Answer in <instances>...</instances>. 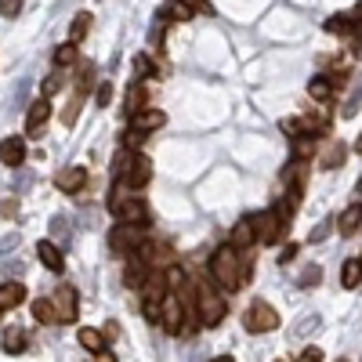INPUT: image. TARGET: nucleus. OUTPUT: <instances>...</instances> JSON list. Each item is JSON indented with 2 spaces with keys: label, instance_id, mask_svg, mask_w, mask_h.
I'll return each instance as SVG.
<instances>
[{
  "label": "nucleus",
  "instance_id": "f257e3e1",
  "mask_svg": "<svg viewBox=\"0 0 362 362\" xmlns=\"http://www.w3.org/2000/svg\"><path fill=\"white\" fill-rule=\"evenodd\" d=\"M210 276H214L221 293H235L243 286V261H239V250L232 243L214 250V257H210Z\"/></svg>",
  "mask_w": 362,
  "mask_h": 362
},
{
  "label": "nucleus",
  "instance_id": "f03ea898",
  "mask_svg": "<svg viewBox=\"0 0 362 362\" xmlns=\"http://www.w3.org/2000/svg\"><path fill=\"white\" fill-rule=\"evenodd\" d=\"M112 170H116V177L124 181L127 189H134V192L145 189L148 177H153V163H148L145 156H138L134 148H124V153L116 156V167H112Z\"/></svg>",
  "mask_w": 362,
  "mask_h": 362
},
{
  "label": "nucleus",
  "instance_id": "7ed1b4c3",
  "mask_svg": "<svg viewBox=\"0 0 362 362\" xmlns=\"http://www.w3.org/2000/svg\"><path fill=\"white\" fill-rule=\"evenodd\" d=\"M141 243H145V225L119 221V225L109 232V250H112L116 257H131V254H138Z\"/></svg>",
  "mask_w": 362,
  "mask_h": 362
},
{
  "label": "nucleus",
  "instance_id": "20e7f679",
  "mask_svg": "<svg viewBox=\"0 0 362 362\" xmlns=\"http://www.w3.org/2000/svg\"><path fill=\"white\" fill-rule=\"evenodd\" d=\"M243 326L250 334H268V329L279 326V312L268 305V300H250L247 312H243Z\"/></svg>",
  "mask_w": 362,
  "mask_h": 362
},
{
  "label": "nucleus",
  "instance_id": "39448f33",
  "mask_svg": "<svg viewBox=\"0 0 362 362\" xmlns=\"http://www.w3.org/2000/svg\"><path fill=\"white\" fill-rule=\"evenodd\" d=\"M109 210L119 218V221H131V225H145L148 221V210L141 203V196H127V192H116L109 199Z\"/></svg>",
  "mask_w": 362,
  "mask_h": 362
},
{
  "label": "nucleus",
  "instance_id": "423d86ee",
  "mask_svg": "<svg viewBox=\"0 0 362 362\" xmlns=\"http://www.w3.org/2000/svg\"><path fill=\"white\" fill-rule=\"evenodd\" d=\"M225 297L218 290H210L206 283H199V322L203 326H218L225 319Z\"/></svg>",
  "mask_w": 362,
  "mask_h": 362
},
{
  "label": "nucleus",
  "instance_id": "0eeeda50",
  "mask_svg": "<svg viewBox=\"0 0 362 362\" xmlns=\"http://www.w3.org/2000/svg\"><path fill=\"white\" fill-rule=\"evenodd\" d=\"M185 319H189V308H185V300H181V293L167 290V297H163V326H167V334H181V329H185Z\"/></svg>",
  "mask_w": 362,
  "mask_h": 362
},
{
  "label": "nucleus",
  "instance_id": "6e6552de",
  "mask_svg": "<svg viewBox=\"0 0 362 362\" xmlns=\"http://www.w3.org/2000/svg\"><path fill=\"white\" fill-rule=\"evenodd\" d=\"M254 232H257V243H276L286 232V225L279 221L276 210H261V214H254Z\"/></svg>",
  "mask_w": 362,
  "mask_h": 362
},
{
  "label": "nucleus",
  "instance_id": "1a4fd4ad",
  "mask_svg": "<svg viewBox=\"0 0 362 362\" xmlns=\"http://www.w3.org/2000/svg\"><path fill=\"white\" fill-rule=\"evenodd\" d=\"M163 124H167V112H163V109H141V112L131 116V127H127V131L148 134V131H160Z\"/></svg>",
  "mask_w": 362,
  "mask_h": 362
},
{
  "label": "nucleus",
  "instance_id": "9d476101",
  "mask_svg": "<svg viewBox=\"0 0 362 362\" xmlns=\"http://www.w3.org/2000/svg\"><path fill=\"white\" fill-rule=\"evenodd\" d=\"M51 300H54V308H58V322H73V319H76V312H80V308H76V290H73L69 283L58 286Z\"/></svg>",
  "mask_w": 362,
  "mask_h": 362
},
{
  "label": "nucleus",
  "instance_id": "9b49d317",
  "mask_svg": "<svg viewBox=\"0 0 362 362\" xmlns=\"http://www.w3.org/2000/svg\"><path fill=\"white\" fill-rule=\"evenodd\" d=\"M54 185L62 189V192H69V196H76L87 185V167H62V170L54 174Z\"/></svg>",
  "mask_w": 362,
  "mask_h": 362
},
{
  "label": "nucleus",
  "instance_id": "f8f14e48",
  "mask_svg": "<svg viewBox=\"0 0 362 362\" xmlns=\"http://www.w3.org/2000/svg\"><path fill=\"white\" fill-rule=\"evenodd\" d=\"M47 116H51V102H47V98H37L33 105L25 109V134H29V138H37L40 127L47 124Z\"/></svg>",
  "mask_w": 362,
  "mask_h": 362
},
{
  "label": "nucleus",
  "instance_id": "ddd939ff",
  "mask_svg": "<svg viewBox=\"0 0 362 362\" xmlns=\"http://www.w3.org/2000/svg\"><path fill=\"white\" fill-rule=\"evenodd\" d=\"M326 29H329V33H337V37H351L355 44L362 37V22H355V15H329Z\"/></svg>",
  "mask_w": 362,
  "mask_h": 362
},
{
  "label": "nucleus",
  "instance_id": "4468645a",
  "mask_svg": "<svg viewBox=\"0 0 362 362\" xmlns=\"http://www.w3.org/2000/svg\"><path fill=\"white\" fill-rule=\"evenodd\" d=\"M0 163H4V167H22L25 163V141L18 134L0 141Z\"/></svg>",
  "mask_w": 362,
  "mask_h": 362
},
{
  "label": "nucleus",
  "instance_id": "2eb2a0df",
  "mask_svg": "<svg viewBox=\"0 0 362 362\" xmlns=\"http://www.w3.org/2000/svg\"><path fill=\"white\" fill-rule=\"evenodd\" d=\"M254 239H257V232H254V218H243V221H235V228H232V235H228V243H232L235 250H250V247H254Z\"/></svg>",
  "mask_w": 362,
  "mask_h": 362
},
{
  "label": "nucleus",
  "instance_id": "dca6fc26",
  "mask_svg": "<svg viewBox=\"0 0 362 362\" xmlns=\"http://www.w3.org/2000/svg\"><path fill=\"white\" fill-rule=\"evenodd\" d=\"M37 254H40V264L44 268H51V272H62L66 268V257H62V250H58L51 239H40L37 243Z\"/></svg>",
  "mask_w": 362,
  "mask_h": 362
},
{
  "label": "nucleus",
  "instance_id": "f3484780",
  "mask_svg": "<svg viewBox=\"0 0 362 362\" xmlns=\"http://www.w3.org/2000/svg\"><path fill=\"white\" fill-rule=\"evenodd\" d=\"M167 272H148V279H145V286H141V293H145V300H163L167 297Z\"/></svg>",
  "mask_w": 362,
  "mask_h": 362
},
{
  "label": "nucleus",
  "instance_id": "a211bd4d",
  "mask_svg": "<svg viewBox=\"0 0 362 362\" xmlns=\"http://www.w3.org/2000/svg\"><path fill=\"white\" fill-rule=\"evenodd\" d=\"M25 348H29V334H25L22 326H8L4 329V351L8 355H22Z\"/></svg>",
  "mask_w": 362,
  "mask_h": 362
},
{
  "label": "nucleus",
  "instance_id": "6ab92c4d",
  "mask_svg": "<svg viewBox=\"0 0 362 362\" xmlns=\"http://www.w3.org/2000/svg\"><path fill=\"white\" fill-rule=\"evenodd\" d=\"M344 156H348L344 141H329V145H326V153L319 156V167H322V170H337V167L344 163Z\"/></svg>",
  "mask_w": 362,
  "mask_h": 362
},
{
  "label": "nucleus",
  "instance_id": "aec40b11",
  "mask_svg": "<svg viewBox=\"0 0 362 362\" xmlns=\"http://www.w3.org/2000/svg\"><path fill=\"white\" fill-rule=\"evenodd\" d=\"M334 90H337L334 76H312V80H308V95H312L315 102H329V98H334Z\"/></svg>",
  "mask_w": 362,
  "mask_h": 362
},
{
  "label": "nucleus",
  "instance_id": "412c9836",
  "mask_svg": "<svg viewBox=\"0 0 362 362\" xmlns=\"http://www.w3.org/2000/svg\"><path fill=\"white\" fill-rule=\"evenodd\" d=\"M145 279H148V261L134 257V261L127 264V272H124V283H127L131 290H141V286H145Z\"/></svg>",
  "mask_w": 362,
  "mask_h": 362
},
{
  "label": "nucleus",
  "instance_id": "4be33fe9",
  "mask_svg": "<svg viewBox=\"0 0 362 362\" xmlns=\"http://www.w3.org/2000/svg\"><path fill=\"white\" fill-rule=\"evenodd\" d=\"M358 225H362V203H351L344 214L337 218V228H341V235H355Z\"/></svg>",
  "mask_w": 362,
  "mask_h": 362
},
{
  "label": "nucleus",
  "instance_id": "5701e85b",
  "mask_svg": "<svg viewBox=\"0 0 362 362\" xmlns=\"http://www.w3.org/2000/svg\"><path fill=\"white\" fill-rule=\"evenodd\" d=\"M22 297H25V286L22 283H0V312L22 305Z\"/></svg>",
  "mask_w": 362,
  "mask_h": 362
},
{
  "label": "nucleus",
  "instance_id": "b1692460",
  "mask_svg": "<svg viewBox=\"0 0 362 362\" xmlns=\"http://www.w3.org/2000/svg\"><path fill=\"white\" fill-rule=\"evenodd\" d=\"M362 283V257H348L344 268H341V286L344 290H355Z\"/></svg>",
  "mask_w": 362,
  "mask_h": 362
},
{
  "label": "nucleus",
  "instance_id": "393cba45",
  "mask_svg": "<svg viewBox=\"0 0 362 362\" xmlns=\"http://www.w3.org/2000/svg\"><path fill=\"white\" fill-rule=\"evenodd\" d=\"M76 341H80V348L95 351V355H98V351H105V334H102V329H95V326H83Z\"/></svg>",
  "mask_w": 362,
  "mask_h": 362
},
{
  "label": "nucleus",
  "instance_id": "a878e982",
  "mask_svg": "<svg viewBox=\"0 0 362 362\" xmlns=\"http://www.w3.org/2000/svg\"><path fill=\"white\" fill-rule=\"evenodd\" d=\"M141 109H145V83H138V80H134V83L127 87L124 112H127V116H134V112H141Z\"/></svg>",
  "mask_w": 362,
  "mask_h": 362
},
{
  "label": "nucleus",
  "instance_id": "bb28decb",
  "mask_svg": "<svg viewBox=\"0 0 362 362\" xmlns=\"http://www.w3.org/2000/svg\"><path fill=\"white\" fill-rule=\"evenodd\" d=\"M51 58H54V66H58V69H69V66H76V58H80V51H76V44L69 40V44H58Z\"/></svg>",
  "mask_w": 362,
  "mask_h": 362
},
{
  "label": "nucleus",
  "instance_id": "cd10ccee",
  "mask_svg": "<svg viewBox=\"0 0 362 362\" xmlns=\"http://www.w3.org/2000/svg\"><path fill=\"white\" fill-rule=\"evenodd\" d=\"M163 15H167V18H174V22H189V18L196 15V8L189 4V0H167Z\"/></svg>",
  "mask_w": 362,
  "mask_h": 362
},
{
  "label": "nucleus",
  "instance_id": "c85d7f7f",
  "mask_svg": "<svg viewBox=\"0 0 362 362\" xmlns=\"http://www.w3.org/2000/svg\"><path fill=\"white\" fill-rule=\"evenodd\" d=\"M33 315H37V322H44V326L58 322V308H54V300H51V297L33 300Z\"/></svg>",
  "mask_w": 362,
  "mask_h": 362
},
{
  "label": "nucleus",
  "instance_id": "c756f323",
  "mask_svg": "<svg viewBox=\"0 0 362 362\" xmlns=\"http://www.w3.org/2000/svg\"><path fill=\"white\" fill-rule=\"evenodd\" d=\"M293 141V160L305 163L312 153H315V134H300V138H290Z\"/></svg>",
  "mask_w": 362,
  "mask_h": 362
},
{
  "label": "nucleus",
  "instance_id": "7c9ffc66",
  "mask_svg": "<svg viewBox=\"0 0 362 362\" xmlns=\"http://www.w3.org/2000/svg\"><path fill=\"white\" fill-rule=\"evenodd\" d=\"M90 87H95V66H83V69H80V76H76V87H73V95L87 98V95H90Z\"/></svg>",
  "mask_w": 362,
  "mask_h": 362
},
{
  "label": "nucleus",
  "instance_id": "2f4dec72",
  "mask_svg": "<svg viewBox=\"0 0 362 362\" xmlns=\"http://www.w3.org/2000/svg\"><path fill=\"white\" fill-rule=\"evenodd\" d=\"M87 29H90V15H83V11H80V15L73 18V25H69V40H73V44H80V40L87 37Z\"/></svg>",
  "mask_w": 362,
  "mask_h": 362
},
{
  "label": "nucleus",
  "instance_id": "473e14b6",
  "mask_svg": "<svg viewBox=\"0 0 362 362\" xmlns=\"http://www.w3.org/2000/svg\"><path fill=\"white\" fill-rule=\"evenodd\" d=\"M322 279V268L319 264H308L305 272H300V276H297V286H305V290H312L315 283Z\"/></svg>",
  "mask_w": 362,
  "mask_h": 362
},
{
  "label": "nucleus",
  "instance_id": "72a5a7b5",
  "mask_svg": "<svg viewBox=\"0 0 362 362\" xmlns=\"http://www.w3.org/2000/svg\"><path fill=\"white\" fill-rule=\"evenodd\" d=\"M185 283H189L185 268H181V264H170V268H167V286H170V290H181Z\"/></svg>",
  "mask_w": 362,
  "mask_h": 362
},
{
  "label": "nucleus",
  "instance_id": "f704fd0d",
  "mask_svg": "<svg viewBox=\"0 0 362 362\" xmlns=\"http://www.w3.org/2000/svg\"><path fill=\"white\" fill-rule=\"evenodd\" d=\"M279 127H283V134H290V138H300V134H308V131H305V124H300V119H283Z\"/></svg>",
  "mask_w": 362,
  "mask_h": 362
},
{
  "label": "nucleus",
  "instance_id": "c9c22d12",
  "mask_svg": "<svg viewBox=\"0 0 362 362\" xmlns=\"http://www.w3.org/2000/svg\"><path fill=\"white\" fill-rule=\"evenodd\" d=\"M293 362H322V351H319L315 344H312V348H300Z\"/></svg>",
  "mask_w": 362,
  "mask_h": 362
},
{
  "label": "nucleus",
  "instance_id": "e433bc0d",
  "mask_svg": "<svg viewBox=\"0 0 362 362\" xmlns=\"http://www.w3.org/2000/svg\"><path fill=\"white\" fill-rule=\"evenodd\" d=\"M58 90H62V76H58V73H51V76L44 80V98L58 95Z\"/></svg>",
  "mask_w": 362,
  "mask_h": 362
},
{
  "label": "nucleus",
  "instance_id": "4c0bfd02",
  "mask_svg": "<svg viewBox=\"0 0 362 362\" xmlns=\"http://www.w3.org/2000/svg\"><path fill=\"white\" fill-rule=\"evenodd\" d=\"M134 73H138V80L153 73V62H148V54H134Z\"/></svg>",
  "mask_w": 362,
  "mask_h": 362
},
{
  "label": "nucleus",
  "instance_id": "58836bf2",
  "mask_svg": "<svg viewBox=\"0 0 362 362\" xmlns=\"http://www.w3.org/2000/svg\"><path fill=\"white\" fill-rule=\"evenodd\" d=\"M22 11V0H0V15L4 18H15Z\"/></svg>",
  "mask_w": 362,
  "mask_h": 362
},
{
  "label": "nucleus",
  "instance_id": "ea45409f",
  "mask_svg": "<svg viewBox=\"0 0 362 362\" xmlns=\"http://www.w3.org/2000/svg\"><path fill=\"white\" fill-rule=\"evenodd\" d=\"M95 102H98L102 109L112 102V83H109V80H105V83H98V95H95Z\"/></svg>",
  "mask_w": 362,
  "mask_h": 362
},
{
  "label": "nucleus",
  "instance_id": "a19ab883",
  "mask_svg": "<svg viewBox=\"0 0 362 362\" xmlns=\"http://www.w3.org/2000/svg\"><path fill=\"white\" fill-rule=\"evenodd\" d=\"M334 225H337V221H322V225L312 232V243H322V239H326L329 232H334Z\"/></svg>",
  "mask_w": 362,
  "mask_h": 362
},
{
  "label": "nucleus",
  "instance_id": "79ce46f5",
  "mask_svg": "<svg viewBox=\"0 0 362 362\" xmlns=\"http://www.w3.org/2000/svg\"><path fill=\"white\" fill-rule=\"evenodd\" d=\"M319 326V315H312V319H300L297 322V334H308V329H315Z\"/></svg>",
  "mask_w": 362,
  "mask_h": 362
},
{
  "label": "nucleus",
  "instance_id": "37998d69",
  "mask_svg": "<svg viewBox=\"0 0 362 362\" xmlns=\"http://www.w3.org/2000/svg\"><path fill=\"white\" fill-rule=\"evenodd\" d=\"M293 257H297V247H293V243H286V247H283V254H279V264H286V261H293Z\"/></svg>",
  "mask_w": 362,
  "mask_h": 362
},
{
  "label": "nucleus",
  "instance_id": "c03bdc74",
  "mask_svg": "<svg viewBox=\"0 0 362 362\" xmlns=\"http://www.w3.org/2000/svg\"><path fill=\"white\" fill-rule=\"evenodd\" d=\"M15 247H18V235H4V239H0V250H4V254L15 250Z\"/></svg>",
  "mask_w": 362,
  "mask_h": 362
},
{
  "label": "nucleus",
  "instance_id": "a18cd8bd",
  "mask_svg": "<svg viewBox=\"0 0 362 362\" xmlns=\"http://www.w3.org/2000/svg\"><path fill=\"white\" fill-rule=\"evenodd\" d=\"M15 206H18L15 199H4V203H0V214H4V218H11V214H15Z\"/></svg>",
  "mask_w": 362,
  "mask_h": 362
},
{
  "label": "nucleus",
  "instance_id": "49530a36",
  "mask_svg": "<svg viewBox=\"0 0 362 362\" xmlns=\"http://www.w3.org/2000/svg\"><path fill=\"white\" fill-rule=\"evenodd\" d=\"M98 362H116V355L112 351H98Z\"/></svg>",
  "mask_w": 362,
  "mask_h": 362
},
{
  "label": "nucleus",
  "instance_id": "de8ad7c7",
  "mask_svg": "<svg viewBox=\"0 0 362 362\" xmlns=\"http://www.w3.org/2000/svg\"><path fill=\"white\" fill-rule=\"evenodd\" d=\"M355 153L362 156V134H358V141H355Z\"/></svg>",
  "mask_w": 362,
  "mask_h": 362
},
{
  "label": "nucleus",
  "instance_id": "09e8293b",
  "mask_svg": "<svg viewBox=\"0 0 362 362\" xmlns=\"http://www.w3.org/2000/svg\"><path fill=\"white\" fill-rule=\"evenodd\" d=\"M210 362H232V358L228 355H218V358H210Z\"/></svg>",
  "mask_w": 362,
  "mask_h": 362
},
{
  "label": "nucleus",
  "instance_id": "8fccbe9b",
  "mask_svg": "<svg viewBox=\"0 0 362 362\" xmlns=\"http://www.w3.org/2000/svg\"><path fill=\"white\" fill-rule=\"evenodd\" d=\"M355 196H362V177H358V185H355Z\"/></svg>",
  "mask_w": 362,
  "mask_h": 362
},
{
  "label": "nucleus",
  "instance_id": "3c124183",
  "mask_svg": "<svg viewBox=\"0 0 362 362\" xmlns=\"http://www.w3.org/2000/svg\"><path fill=\"white\" fill-rule=\"evenodd\" d=\"M337 362H344V358H337Z\"/></svg>",
  "mask_w": 362,
  "mask_h": 362
}]
</instances>
